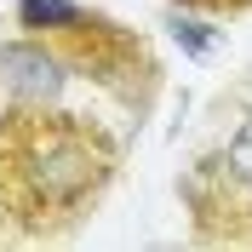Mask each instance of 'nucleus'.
Segmentation results:
<instances>
[{"mask_svg":"<svg viewBox=\"0 0 252 252\" xmlns=\"http://www.w3.org/2000/svg\"><path fill=\"white\" fill-rule=\"evenodd\" d=\"M80 17H86V12H80L75 0H17V23L34 29V34H40V29H75Z\"/></svg>","mask_w":252,"mask_h":252,"instance_id":"nucleus-3","label":"nucleus"},{"mask_svg":"<svg viewBox=\"0 0 252 252\" xmlns=\"http://www.w3.org/2000/svg\"><path fill=\"white\" fill-rule=\"evenodd\" d=\"M229 172H235L241 184H252V115L241 121L235 138H229Z\"/></svg>","mask_w":252,"mask_h":252,"instance_id":"nucleus-5","label":"nucleus"},{"mask_svg":"<svg viewBox=\"0 0 252 252\" xmlns=\"http://www.w3.org/2000/svg\"><path fill=\"white\" fill-rule=\"evenodd\" d=\"M0 75H6V86H12L23 103H40V109L63 92V63L52 58L46 46H34V40L0 46Z\"/></svg>","mask_w":252,"mask_h":252,"instance_id":"nucleus-2","label":"nucleus"},{"mask_svg":"<svg viewBox=\"0 0 252 252\" xmlns=\"http://www.w3.org/2000/svg\"><path fill=\"white\" fill-rule=\"evenodd\" d=\"M172 40L189 52V58H212V46H218V29L212 23H201V17H184V12H172Z\"/></svg>","mask_w":252,"mask_h":252,"instance_id":"nucleus-4","label":"nucleus"},{"mask_svg":"<svg viewBox=\"0 0 252 252\" xmlns=\"http://www.w3.org/2000/svg\"><path fill=\"white\" fill-rule=\"evenodd\" d=\"M0 178L17 212H75L109 178V143L63 115L0 121Z\"/></svg>","mask_w":252,"mask_h":252,"instance_id":"nucleus-1","label":"nucleus"}]
</instances>
